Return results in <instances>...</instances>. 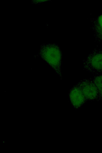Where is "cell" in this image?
I'll return each instance as SVG.
<instances>
[{"mask_svg":"<svg viewBox=\"0 0 102 153\" xmlns=\"http://www.w3.org/2000/svg\"><path fill=\"white\" fill-rule=\"evenodd\" d=\"M76 84L80 88L87 101L97 100L98 89L92 78L83 79Z\"/></svg>","mask_w":102,"mask_h":153,"instance_id":"3957f363","label":"cell"},{"mask_svg":"<svg viewBox=\"0 0 102 153\" xmlns=\"http://www.w3.org/2000/svg\"><path fill=\"white\" fill-rule=\"evenodd\" d=\"M69 98L72 106L76 110L80 109L87 102L84 94L77 84L70 90Z\"/></svg>","mask_w":102,"mask_h":153,"instance_id":"277c9868","label":"cell"},{"mask_svg":"<svg viewBox=\"0 0 102 153\" xmlns=\"http://www.w3.org/2000/svg\"><path fill=\"white\" fill-rule=\"evenodd\" d=\"M92 79L98 89V95L97 101L102 100V73L95 75Z\"/></svg>","mask_w":102,"mask_h":153,"instance_id":"8992f818","label":"cell"},{"mask_svg":"<svg viewBox=\"0 0 102 153\" xmlns=\"http://www.w3.org/2000/svg\"><path fill=\"white\" fill-rule=\"evenodd\" d=\"M41 55L56 74L62 77V54L58 45L55 43L43 44L41 49Z\"/></svg>","mask_w":102,"mask_h":153,"instance_id":"6da1fadb","label":"cell"},{"mask_svg":"<svg viewBox=\"0 0 102 153\" xmlns=\"http://www.w3.org/2000/svg\"><path fill=\"white\" fill-rule=\"evenodd\" d=\"M91 28L95 41L102 43V15L91 18Z\"/></svg>","mask_w":102,"mask_h":153,"instance_id":"5b68a950","label":"cell"},{"mask_svg":"<svg viewBox=\"0 0 102 153\" xmlns=\"http://www.w3.org/2000/svg\"><path fill=\"white\" fill-rule=\"evenodd\" d=\"M84 70L95 75L102 73V48H95L83 61Z\"/></svg>","mask_w":102,"mask_h":153,"instance_id":"7a4b0ae2","label":"cell"}]
</instances>
